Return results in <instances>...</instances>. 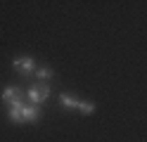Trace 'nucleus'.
<instances>
[{"label":"nucleus","mask_w":147,"mask_h":142,"mask_svg":"<svg viewBox=\"0 0 147 142\" xmlns=\"http://www.w3.org/2000/svg\"><path fill=\"white\" fill-rule=\"evenodd\" d=\"M78 102H81V100H76V97L69 95V92H62V95H59V104H62L64 109H76Z\"/></svg>","instance_id":"6"},{"label":"nucleus","mask_w":147,"mask_h":142,"mask_svg":"<svg viewBox=\"0 0 147 142\" xmlns=\"http://www.w3.org/2000/svg\"><path fill=\"white\" fill-rule=\"evenodd\" d=\"M81 114H83V116H90V114L95 111V104L93 102H78V107H76Z\"/></svg>","instance_id":"8"},{"label":"nucleus","mask_w":147,"mask_h":142,"mask_svg":"<svg viewBox=\"0 0 147 142\" xmlns=\"http://www.w3.org/2000/svg\"><path fill=\"white\" fill-rule=\"evenodd\" d=\"M0 100H3L7 107H10V104H14V102H22V90L17 88V85H10V88H5V90H3Z\"/></svg>","instance_id":"4"},{"label":"nucleus","mask_w":147,"mask_h":142,"mask_svg":"<svg viewBox=\"0 0 147 142\" xmlns=\"http://www.w3.org/2000/svg\"><path fill=\"white\" fill-rule=\"evenodd\" d=\"M36 78H38L40 83H45L48 78H52V69H48V66H40V69H36Z\"/></svg>","instance_id":"7"},{"label":"nucleus","mask_w":147,"mask_h":142,"mask_svg":"<svg viewBox=\"0 0 147 142\" xmlns=\"http://www.w3.org/2000/svg\"><path fill=\"white\" fill-rule=\"evenodd\" d=\"M50 97V85L48 83H36L29 88V100L31 104H36V107H40V104Z\"/></svg>","instance_id":"1"},{"label":"nucleus","mask_w":147,"mask_h":142,"mask_svg":"<svg viewBox=\"0 0 147 142\" xmlns=\"http://www.w3.org/2000/svg\"><path fill=\"white\" fill-rule=\"evenodd\" d=\"M22 109H24V102H14L7 107V116L12 123H22Z\"/></svg>","instance_id":"5"},{"label":"nucleus","mask_w":147,"mask_h":142,"mask_svg":"<svg viewBox=\"0 0 147 142\" xmlns=\"http://www.w3.org/2000/svg\"><path fill=\"white\" fill-rule=\"evenodd\" d=\"M40 118V107H36V104H24L22 109V123H36Z\"/></svg>","instance_id":"3"},{"label":"nucleus","mask_w":147,"mask_h":142,"mask_svg":"<svg viewBox=\"0 0 147 142\" xmlns=\"http://www.w3.org/2000/svg\"><path fill=\"white\" fill-rule=\"evenodd\" d=\"M12 66H14L17 73L24 76V78H29L31 73H36V59L33 57H17V59L12 62Z\"/></svg>","instance_id":"2"}]
</instances>
